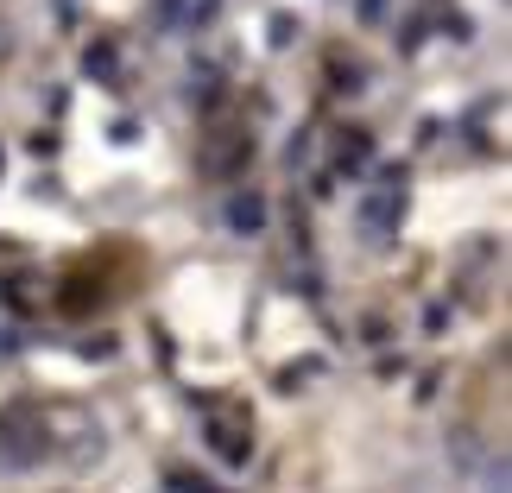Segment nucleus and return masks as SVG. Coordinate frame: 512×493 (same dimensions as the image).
Returning <instances> with one entry per match:
<instances>
[{"label": "nucleus", "instance_id": "1", "mask_svg": "<svg viewBox=\"0 0 512 493\" xmlns=\"http://www.w3.org/2000/svg\"><path fill=\"white\" fill-rule=\"evenodd\" d=\"M228 222L234 228H260L266 222V203H260V196H234V203H228Z\"/></svg>", "mask_w": 512, "mask_h": 493}]
</instances>
